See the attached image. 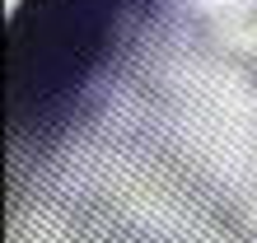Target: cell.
Masks as SVG:
<instances>
[{
	"label": "cell",
	"mask_w": 257,
	"mask_h": 243,
	"mask_svg": "<svg viewBox=\"0 0 257 243\" xmlns=\"http://www.w3.org/2000/svg\"><path fill=\"white\" fill-rule=\"evenodd\" d=\"M159 0H19L5 38L14 159L61 136Z\"/></svg>",
	"instance_id": "1"
}]
</instances>
